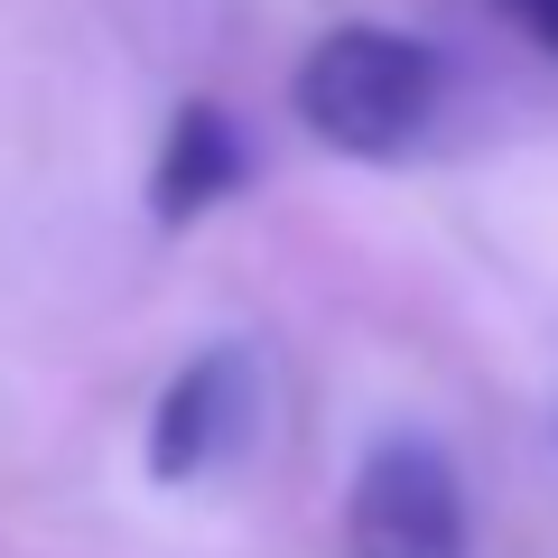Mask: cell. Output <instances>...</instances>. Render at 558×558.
Returning <instances> with one entry per match:
<instances>
[{
    "instance_id": "6da1fadb",
    "label": "cell",
    "mask_w": 558,
    "mask_h": 558,
    "mask_svg": "<svg viewBox=\"0 0 558 558\" xmlns=\"http://www.w3.org/2000/svg\"><path fill=\"white\" fill-rule=\"evenodd\" d=\"M438 94H447V65L410 28H326L289 75L299 121L344 159H400L438 121Z\"/></svg>"
},
{
    "instance_id": "7a4b0ae2",
    "label": "cell",
    "mask_w": 558,
    "mask_h": 558,
    "mask_svg": "<svg viewBox=\"0 0 558 558\" xmlns=\"http://www.w3.org/2000/svg\"><path fill=\"white\" fill-rule=\"evenodd\" d=\"M354 558H465V484L428 438H381L344 502Z\"/></svg>"
},
{
    "instance_id": "3957f363",
    "label": "cell",
    "mask_w": 558,
    "mask_h": 558,
    "mask_svg": "<svg viewBox=\"0 0 558 558\" xmlns=\"http://www.w3.org/2000/svg\"><path fill=\"white\" fill-rule=\"evenodd\" d=\"M252 418H260V363L242 344H205L149 410V475L205 484L215 465H233L252 447Z\"/></svg>"
},
{
    "instance_id": "277c9868",
    "label": "cell",
    "mask_w": 558,
    "mask_h": 558,
    "mask_svg": "<svg viewBox=\"0 0 558 558\" xmlns=\"http://www.w3.org/2000/svg\"><path fill=\"white\" fill-rule=\"evenodd\" d=\"M242 168H252V149H242L233 112L186 102V112L168 121V149H159V178H149V205H159V223H196L205 205H223V196L242 186Z\"/></svg>"
},
{
    "instance_id": "5b68a950",
    "label": "cell",
    "mask_w": 558,
    "mask_h": 558,
    "mask_svg": "<svg viewBox=\"0 0 558 558\" xmlns=\"http://www.w3.org/2000/svg\"><path fill=\"white\" fill-rule=\"evenodd\" d=\"M494 10L521 28V38H539V47L558 57V0H494Z\"/></svg>"
}]
</instances>
